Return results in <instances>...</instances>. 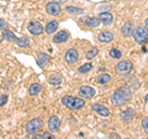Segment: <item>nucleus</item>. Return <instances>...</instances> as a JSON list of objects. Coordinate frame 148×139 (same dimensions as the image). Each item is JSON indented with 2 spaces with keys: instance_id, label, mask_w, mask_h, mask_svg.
<instances>
[{
  "instance_id": "17",
  "label": "nucleus",
  "mask_w": 148,
  "mask_h": 139,
  "mask_svg": "<svg viewBox=\"0 0 148 139\" xmlns=\"http://www.w3.org/2000/svg\"><path fill=\"white\" fill-rule=\"evenodd\" d=\"M99 19L101 20V22H104L105 25H110L114 20V16L111 15L110 13H100L99 14Z\"/></svg>"
},
{
  "instance_id": "29",
  "label": "nucleus",
  "mask_w": 148,
  "mask_h": 139,
  "mask_svg": "<svg viewBox=\"0 0 148 139\" xmlns=\"http://www.w3.org/2000/svg\"><path fill=\"white\" fill-rule=\"evenodd\" d=\"M35 136V138H37V139H41V138H53V134L52 133H48V132H45V133H42V134H34Z\"/></svg>"
},
{
  "instance_id": "6",
  "label": "nucleus",
  "mask_w": 148,
  "mask_h": 139,
  "mask_svg": "<svg viewBox=\"0 0 148 139\" xmlns=\"http://www.w3.org/2000/svg\"><path fill=\"white\" fill-rule=\"evenodd\" d=\"M61 11H62V8H61V5H59L58 3L51 1V3H48L47 5H46V13H47L48 15H51V16H57V15L61 14Z\"/></svg>"
},
{
  "instance_id": "28",
  "label": "nucleus",
  "mask_w": 148,
  "mask_h": 139,
  "mask_svg": "<svg viewBox=\"0 0 148 139\" xmlns=\"http://www.w3.org/2000/svg\"><path fill=\"white\" fill-rule=\"evenodd\" d=\"M109 81H111V76L108 73H104V75H100L98 77V82L99 83H108Z\"/></svg>"
},
{
  "instance_id": "33",
  "label": "nucleus",
  "mask_w": 148,
  "mask_h": 139,
  "mask_svg": "<svg viewBox=\"0 0 148 139\" xmlns=\"http://www.w3.org/2000/svg\"><path fill=\"white\" fill-rule=\"evenodd\" d=\"M52 1H54V3H58V4H63V3H66L67 0H52Z\"/></svg>"
},
{
  "instance_id": "4",
  "label": "nucleus",
  "mask_w": 148,
  "mask_h": 139,
  "mask_svg": "<svg viewBox=\"0 0 148 139\" xmlns=\"http://www.w3.org/2000/svg\"><path fill=\"white\" fill-rule=\"evenodd\" d=\"M42 127H43V120L40 118H35V119H31L30 122L26 124L25 129H26L27 134H36L38 131H41Z\"/></svg>"
},
{
  "instance_id": "24",
  "label": "nucleus",
  "mask_w": 148,
  "mask_h": 139,
  "mask_svg": "<svg viewBox=\"0 0 148 139\" xmlns=\"http://www.w3.org/2000/svg\"><path fill=\"white\" fill-rule=\"evenodd\" d=\"M16 44L18 46H21V47H29L30 46V40L27 38H17Z\"/></svg>"
},
{
  "instance_id": "23",
  "label": "nucleus",
  "mask_w": 148,
  "mask_h": 139,
  "mask_svg": "<svg viewBox=\"0 0 148 139\" xmlns=\"http://www.w3.org/2000/svg\"><path fill=\"white\" fill-rule=\"evenodd\" d=\"M49 82L52 85H59L62 82V76L58 75V73H54V75H51L49 76Z\"/></svg>"
},
{
  "instance_id": "21",
  "label": "nucleus",
  "mask_w": 148,
  "mask_h": 139,
  "mask_svg": "<svg viewBox=\"0 0 148 139\" xmlns=\"http://www.w3.org/2000/svg\"><path fill=\"white\" fill-rule=\"evenodd\" d=\"M3 38L9 40V41H15V42L17 40V36L14 34L12 31H10V30H3Z\"/></svg>"
},
{
  "instance_id": "8",
  "label": "nucleus",
  "mask_w": 148,
  "mask_h": 139,
  "mask_svg": "<svg viewBox=\"0 0 148 139\" xmlns=\"http://www.w3.org/2000/svg\"><path fill=\"white\" fill-rule=\"evenodd\" d=\"M27 29H29V31L32 35H41L43 32V26L38 21H31L29 26H27Z\"/></svg>"
},
{
  "instance_id": "35",
  "label": "nucleus",
  "mask_w": 148,
  "mask_h": 139,
  "mask_svg": "<svg viewBox=\"0 0 148 139\" xmlns=\"http://www.w3.org/2000/svg\"><path fill=\"white\" fill-rule=\"evenodd\" d=\"M146 30H147V31H148V19H147V20H146Z\"/></svg>"
},
{
  "instance_id": "20",
  "label": "nucleus",
  "mask_w": 148,
  "mask_h": 139,
  "mask_svg": "<svg viewBox=\"0 0 148 139\" xmlns=\"http://www.w3.org/2000/svg\"><path fill=\"white\" fill-rule=\"evenodd\" d=\"M121 32H122L123 36H130V35H132V34H133V25L131 24V22H126V24L122 26Z\"/></svg>"
},
{
  "instance_id": "16",
  "label": "nucleus",
  "mask_w": 148,
  "mask_h": 139,
  "mask_svg": "<svg viewBox=\"0 0 148 139\" xmlns=\"http://www.w3.org/2000/svg\"><path fill=\"white\" fill-rule=\"evenodd\" d=\"M91 108L95 111L96 113H99L100 115H103V117H108V115L110 114V112H109V109L105 107V106H103V104H99V103H94L91 106Z\"/></svg>"
},
{
  "instance_id": "5",
  "label": "nucleus",
  "mask_w": 148,
  "mask_h": 139,
  "mask_svg": "<svg viewBox=\"0 0 148 139\" xmlns=\"http://www.w3.org/2000/svg\"><path fill=\"white\" fill-rule=\"evenodd\" d=\"M133 68L132 63L127 61V60H123V61H120L116 65V72L120 73V75H126V73L131 72V70Z\"/></svg>"
},
{
  "instance_id": "14",
  "label": "nucleus",
  "mask_w": 148,
  "mask_h": 139,
  "mask_svg": "<svg viewBox=\"0 0 148 139\" xmlns=\"http://www.w3.org/2000/svg\"><path fill=\"white\" fill-rule=\"evenodd\" d=\"M49 55L47 54H45V52H38V55H37V58H36V61H37V65H38L40 67H45L46 65H47L49 62Z\"/></svg>"
},
{
  "instance_id": "27",
  "label": "nucleus",
  "mask_w": 148,
  "mask_h": 139,
  "mask_svg": "<svg viewBox=\"0 0 148 139\" xmlns=\"http://www.w3.org/2000/svg\"><path fill=\"white\" fill-rule=\"evenodd\" d=\"M109 54H110V56L112 58H121V56H122L121 51H120L119 49H111Z\"/></svg>"
},
{
  "instance_id": "1",
  "label": "nucleus",
  "mask_w": 148,
  "mask_h": 139,
  "mask_svg": "<svg viewBox=\"0 0 148 139\" xmlns=\"http://www.w3.org/2000/svg\"><path fill=\"white\" fill-rule=\"evenodd\" d=\"M132 96L131 90L128 88L127 86L125 87H120L116 91L114 92V95L111 96V104L115 106V107H120V106H123L125 103H127Z\"/></svg>"
},
{
  "instance_id": "32",
  "label": "nucleus",
  "mask_w": 148,
  "mask_h": 139,
  "mask_svg": "<svg viewBox=\"0 0 148 139\" xmlns=\"http://www.w3.org/2000/svg\"><path fill=\"white\" fill-rule=\"evenodd\" d=\"M6 27H8V22L5 20L0 19V30H4V29H6Z\"/></svg>"
},
{
  "instance_id": "2",
  "label": "nucleus",
  "mask_w": 148,
  "mask_h": 139,
  "mask_svg": "<svg viewBox=\"0 0 148 139\" xmlns=\"http://www.w3.org/2000/svg\"><path fill=\"white\" fill-rule=\"evenodd\" d=\"M62 103L66 106L68 109L71 111H75V109H80L85 106V101L82 98H77L73 96H64L62 98Z\"/></svg>"
},
{
  "instance_id": "22",
  "label": "nucleus",
  "mask_w": 148,
  "mask_h": 139,
  "mask_svg": "<svg viewBox=\"0 0 148 139\" xmlns=\"http://www.w3.org/2000/svg\"><path fill=\"white\" fill-rule=\"evenodd\" d=\"M66 11L69 13V14H74V15H79V14L84 13V10H83V9L75 8V6H67V8H66Z\"/></svg>"
},
{
  "instance_id": "7",
  "label": "nucleus",
  "mask_w": 148,
  "mask_h": 139,
  "mask_svg": "<svg viewBox=\"0 0 148 139\" xmlns=\"http://www.w3.org/2000/svg\"><path fill=\"white\" fill-rule=\"evenodd\" d=\"M78 57H79V55H78V51L75 49H69L67 52H66V56H64V60H66V62L69 63V65H74L77 61H78Z\"/></svg>"
},
{
  "instance_id": "11",
  "label": "nucleus",
  "mask_w": 148,
  "mask_h": 139,
  "mask_svg": "<svg viewBox=\"0 0 148 139\" xmlns=\"http://www.w3.org/2000/svg\"><path fill=\"white\" fill-rule=\"evenodd\" d=\"M68 39H69V34L67 31H59L53 36L52 40L54 44H62V42H66Z\"/></svg>"
},
{
  "instance_id": "25",
  "label": "nucleus",
  "mask_w": 148,
  "mask_h": 139,
  "mask_svg": "<svg viewBox=\"0 0 148 139\" xmlns=\"http://www.w3.org/2000/svg\"><path fill=\"white\" fill-rule=\"evenodd\" d=\"M91 68H92L91 63H84V65H82V66L78 68V72L79 73H86V72H89Z\"/></svg>"
},
{
  "instance_id": "18",
  "label": "nucleus",
  "mask_w": 148,
  "mask_h": 139,
  "mask_svg": "<svg viewBox=\"0 0 148 139\" xmlns=\"http://www.w3.org/2000/svg\"><path fill=\"white\" fill-rule=\"evenodd\" d=\"M57 29H58V22H57V21H54V20H52V21H49L48 24L46 25L45 31L47 32V34L52 35V34H54V32L57 31Z\"/></svg>"
},
{
  "instance_id": "10",
  "label": "nucleus",
  "mask_w": 148,
  "mask_h": 139,
  "mask_svg": "<svg viewBox=\"0 0 148 139\" xmlns=\"http://www.w3.org/2000/svg\"><path fill=\"white\" fill-rule=\"evenodd\" d=\"M78 93H79V96L83 97V98H91V97L95 95V90L90 86H82L79 91H78Z\"/></svg>"
},
{
  "instance_id": "34",
  "label": "nucleus",
  "mask_w": 148,
  "mask_h": 139,
  "mask_svg": "<svg viewBox=\"0 0 148 139\" xmlns=\"http://www.w3.org/2000/svg\"><path fill=\"white\" fill-rule=\"evenodd\" d=\"M110 137H111V138H120V136H119V134H116V133H112Z\"/></svg>"
},
{
  "instance_id": "9",
  "label": "nucleus",
  "mask_w": 148,
  "mask_h": 139,
  "mask_svg": "<svg viewBox=\"0 0 148 139\" xmlns=\"http://www.w3.org/2000/svg\"><path fill=\"white\" fill-rule=\"evenodd\" d=\"M59 127H61V119H59L57 115H52L48 119V129L52 133H56L59 131Z\"/></svg>"
},
{
  "instance_id": "15",
  "label": "nucleus",
  "mask_w": 148,
  "mask_h": 139,
  "mask_svg": "<svg viewBox=\"0 0 148 139\" xmlns=\"http://www.w3.org/2000/svg\"><path fill=\"white\" fill-rule=\"evenodd\" d=\"M85 20H83L84 22V25H86L88 27H90V29H94V27H98L100 25L101 20L99 17H84Z\"/></svg>"
},
{
  "instance_id": "30",
  "label": "nucleus",
  "mask_w": 148,
  "mask_h": 139,
  "mask_svg": "<svg viewBox=\"0 0 148 139\" xmlns=\"http://www.w3.org/2000/svg\"><path fill=\"white\" fill-rule=\"evenodd\" d=\"M142 128L147 134H148V117H145L142 119Z\"/></svg>"
},
{
  "instance_id": "13",
  "label": "nucleus",
  "mask_w": 148,
  "mask_h": 139,
  "mask_svg": "<svg viewBox=\"0 0 148 139\" xmlns=\"http://www.w3.org/2000/svg\"><path fill=\"white\" fill-rule=\"evenodd\" d=\"M98 39H99L100 42L109 44V42H111V41L114 40V34L112 32H110V31H103V32H100L99 34Z\"/></svg>"
},
{
  "instance_id": "3",
  "label": "nucleus",
  "mask_w": 148,
  "mask_h": 139,
  "mask_svg": "<svg viewBox=\"0 0 148 139\" xmlns=\"http://www.w3.org/2000/svg\"><path fill=\"white\" fill-rule=\"evenodd\" d=\"M133 39L137 44L140 45H145L148 42V31L146 30V27H141L138 26L133 30Z\"/></svg>"
},
{
  "instance_id": "26",
  "label": "nucleus",
  "mask_w": 148,
  "mask_h": 139,
  "mask_svg": "<svg viewBox=\"0 0 148 139\" xmlns=\"http://www.w3.org/2000/svg\"><path fill=\"white\" fill-rule=\"evenodd\" d=\"M98 52H99V50L96 49V47H94V49H90L88 52L85 54V57L88 58V60H91V58H94L96 55H98Z\"/></svg>"
},
{
  "instance_id": "31",
  "label": "nucleus",
  "mask_w": 148,
  "mask_h": 139,
  "mask_svg": "<svg viewBox=\"0 0 148 139\" xmlns=\"http://www.w3.org/2000/svg\"><path fill=\"white\" fill-rule=\"evenodd\" d=\"M8 102V96L6 95H3L1 97H0V106H4Z\"/></svg>"
},
{
  "instance_id": "12",
  "label": "nucleus",
  "mask_w": 148,
  "mask_h": 139,
  "mask_svg": "<svg viewBox=\"0 0 148 139\" xmlns=\"http://www.w3.org/2000/svg\"><path fill=\"white\" fill-rule=\"evenodd\" d=\"M133 117H135V111L131 108H127L126 111H123L121 115H120V118H121L123 123H130L133 119Z\"/></svg>"
},
{
  "instance_id": "19",
  "label": "nucleus",
  "mask_w": 148,
  "mask_h": 139,
  "mask_svg": "<svg viewBox=\"0 0 148 139\" xmlns=\"http://www.w3.org/2000/svg\"><path fill=\"white\" fill-rule=\"evenodd\" d=\"M41 91H42V86H41L40 83H32L29 88V93H30V96H37Z\"/></svg>"
}]
</instances>
